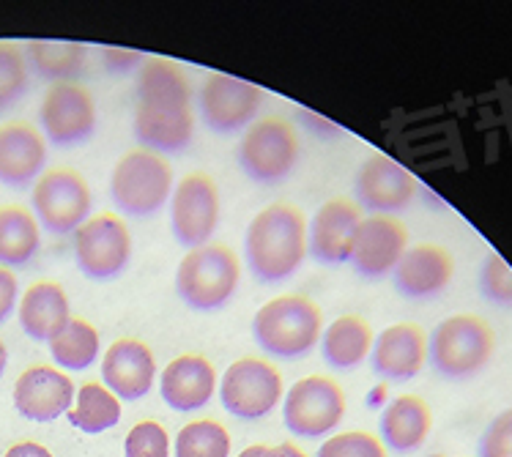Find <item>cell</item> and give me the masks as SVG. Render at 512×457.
<instances>
[{
  "mask_svg": "<svg viewBox=\"0 0 512 457\" xmlns=\"http://www.w3.org/2000/svg\"><path fill=\"white\" fill-rule=\"evenodd\" d=\"M137 102H187L192 104V88L187 74L176 63L154 58L137 74Z\"/></svg>",
  "mask_w": 512,
  "mask_h": 457,
  "instance_id": "obj_30",
  "label": "cell"
},
{
  "mask_svg": "<svg viewBox=\"0 0 512 457\" xmlns=\"http://www.w3.org/2000/svg\"><path fill=\"white\" fill-rule=\"evenodd\" d=\"M477 457H512V408H504L488 422L477 444Z\"/></svg>",
  "mask_w": 512,
  "mask_h": 457,
  "instance_id": "obj_37",
  "label": "cell"
},
{
  "mask_svg": "<svg viewBox=\"0 0 512 457\" xmlns=\"http://www.w3.org/2000/svg\"><path fill=\"white\" fill-rule=\"evenodd\" d=\"M102 58H105V66L113 74H126L129 69H135L137 63L143 61V55H140V52L118 50V47H105Z\"/></svg>",
  "mask_w": 512,
  "mask_h": 457,
  "instance_id": "obj_39",
  "label": "cell"
},
{
  "mask_svg": "<svg viewBox=\"0 0 512 457\" xmlns=\"http://www.w3.org/2000/svg\"><path fill=\"white\" fill-rule=\"evenodd\" d=\"M39 121L53 146H80L96 132V104L83 85L55 83L44 96Z\"/></svg>",
  "mask_w": 512,
  "mask_h": 457,
  "instance_id": "obj_12",
  "label": "cell"
},
{
  "mask_svg": "<svg viewBox=\"0 0 512 457\" xmlns=\"http://www.w3.org/2000/svg\"><path fill=\"white\" fill-rule=\"evenodd\" d=\"M157 378V362L146 343L115 340L102 359V381L118 400L135 403L151 392Z\"/></svg>",
  "mask_w": 512,
  "mask_h": 457,
  "instance_id": "obj_20",
  "label": "cell"
},
{
  "mask_svg": "<svg viewBox=\"0 0 512 457\" xmlns=\"http://www.w3.org/2000/svg\"><path fill=\"white\" fill-rule=\"evenodd\" d=\"M428 362V334L417 323H395L373 340L370 364L381 378L406 384Z\"/></svg>",
  "mask_w": 512,
  "mask_h": 457,
  "instance_id": "obj_17",
  "label": "cell"
},
{
  "mask_svg": "<svg viewBox=\"0 0 512 457\" xmlns=\"http://www.w3.org/2000/svg\"><path fill=\"white\" fill-rule=\"evenodd\" d=\"M6 364H9V351H6V345L0 340V378L6 373Z\"/></svg>",
  "mask_w": 512,
  "mask_h": 457,
  "instance_id": "obj_44",
  "label": "cell"
},
{
  "mask_svg": "<svg viewBox=\"0 0 512 457\" xmlns=\"http://www.w3.org/2000/svg\"><path fill=\"white\" fill-rule=\"evenodd\" d=\"M195 115L187 102H137L135 137L140 146L178 154L192 143Z\"/></svg>",
  "mask_w": 512,
  "mask_h": 457,
  "instance_id": "obj_21",
  "label": "cell"
},
{
  "mask_svg": "<svg viewBox=\"0 0 512 457\" xmlns=\"http://www.w3.org/2000/svg\"><path fill=\"white\" fill-rule=\"evenodd\" d=\"M455 274V260L439 244H414L403 252V258L392 271V280L400 296L425 302L447 291Z\"/></svg>",
  "mask_w": 512,
  "mask_h": 457,
  "instance_id": "obj_18",
  "label": "cell"
},
{
  "mask_svg": "<svg viewBox=\"0 0 512 457\" xmlns=\"http://www.w3.org/2000/svg\"><path fill=\"white\" fill-rule=\"evenodd\" d=\"M345 416L343 389L324 375H307L283 397V422L293 436L321 438Z\"/></svg>",
  "mask_w": 512,
  "mask_h": 457,
  "instance_id": "obj_8",
  "label": "cell"
},
{
  "mask_svg": "<svg viewBox=\"0 0 512 457\" xmlns=\"http://www.w3.org/2000/svg\"><path fill=\"white\" fill-rule=\"evenodd\" d=\"M126 457H170V438L168 430L159 422H137L124 441Z\"/></svg>",
  "mask_w": 512,
  "mask_h": 457,
  "instance_id": "obj_35",
  "label": "cell"
},
{
  "mask_svg": "<svg viewBox=\"0 0 512 457\" xmlns=\"http://www.w3.org/2000/svg\"><path fill=\"white\" fill-rule=\"evenodd\" d=\"M159 392L173 411H198L209 406L217 392L214 364L198 354L176 356L159 378Z\"/></svg>",
  "mask_w": 512,
  "mask_h": 457,
  "instance_id": "obj_22",
  "label": "cell"
},
{
  "mask_svg": "<svg viewBox=\"0 0 512 457\" xmlns=\"http://www.w3.org/2000/svg\"><path fill=\"white\" fill-rule=\"evenodd\" d=\"M20 326L22 332L31 340L50 343L55 334L66 329V323L72 321L69 299L58 282H36L31 285L20 302Z\"/></svg>",
  "mask_w": 512,
  "mask_h": 457,
  "instance_id": "obj_24",
  "label": "cell"
},
{
  "mask_svg": "<svg viewBox=\"0 0 512 457\" xmlns=\"http://www.w3.org/2000/svg\"><path fill=\"white\" fill-rule=\"evenodd\" d=\"M324 315L304 296H277L252 318V337L277 359H304L321 340Z\"/></svg>",
  "mask_w": 512,
  "mask_h": 457,
  "instance_id": "obj_2",
  "label": "cell"
},
{
  "mask_svg": "<svg viewBox=\"0 0 512 457\" xmlns=\"http://www.w3.org/2000/svg\"><path fill=\"white\" fill-rule=\"evenodd\" d=\"M50 354L63 370H85L99 356V332L83 318H72L66 329L50 340Z\"/></svg>",
  "mask_w": 512,
  "mask_h": 457,
  "instance_id": "obj_31",
  "label": "cell"
},
{
  "mask_svg": "<svg viewBox=\"0 0 512 457\" xmlns=\"http://www.w3.org/2000/svg\"><path fill=\"white\" fill-rule=\"evenodd\" d=\"M263 457H307L299 447L293 444H277V447H266V455Z\"/></svg>",
  "mask_w": 512,
  "mask_h": 457,
  "instance_id": "obj_42",
  "label": "cell"
},
{
  "mask_svg": "<svg viewBox=\"0 0 512 457\" xmlns=\"http://www.w3.org/2000/svg\"><path fill=\"white\" fill-rule=\"evenodd\" d=\"M362 214L356 203L335 198L315 211L313 222L307 225V250L324 266H343L351 260L356 230Z\"/></svg>",
  "mask_w": 512,
  "mask_h": 457,
  "instance_id": "obj_16",
  "label": "cell"
},
{
  "mask_svg": "<svg viewBox=\"0 0 512 457\" xmlns=\"http://www.w3.org/2000/svg\"><path fill=\"white\" fill-rule=\"evenodd\" d=\"M228 430L214 419H198L181 427L176 436V457H228Z\"/></svg>",
  "mask_w": 512,
  "mask_h": 457,
  "instance_id": "obj_32",
  "label": "cell"
},
{
  "mask_svg": "<svg viewBox=\"0 0 512 457\" xmlns=\"http://www.w3.org/2000/svg\"><path fill=\"white\" fill-rule=\"evenodd\" d=\"M373 351V329L359 315H343L329 323L321 340V354L335 370H354Z\"/></svg>",
  "mask_w": 512,
  "mask_h": 457,
  "instance_id": "obj_26",
  "label": "cell"
},
{
  "mask_svg": "<svg viewBox=\"0 0 512 457\" xmlns=\"http://www.w3.org/2000/svg\"><path fill=\"white\" fill-rule=\"evenodd\" d=\"M17 296H20V285L14 271L0 266V323L9 318L14 307H17Z\"/></svg>",
  "mask_w": 512,
  "mask_h": 457,
  "instance_id": "obj_38",
  "label": "cell"
},
{
  "mask_svg": "<svg viewBox=\"0 0 512 457\" xmlns=\"http://www.w3.org/2000/svg\"><path fill=\"white\" fill-rule=\"evenodd\" d=\"M33 211L44 230L55 236H69L88 222L91 214V189L85 178L74 170H50L44 173L31 195Z\"/></svg>",
  "mask_w": 512,
  "mask_h": 457,
  "instance_id": "obj_10",
  "label": "cell"
},
{
  "mask_svg": "<svg viewBox=\"0 0 512 457\" xmlns=\"http://www.w3.org/2000/svg\"><path fill=\"white\" fill-rule=\"evenodd\" d=\"M307 255V222L299 208L272 203L247 228L244 258L252 277L261 282H283L302 269Z\"/></svg>",
  "mask_w": 512,
  "mask_h": 457,
  "instance_id": "obj_1",
  "label": "cell"
},
{
  "mask_svg": "<svg viewBox=\"0 0 512 457\" xmlns=\"http://www.w3.org/2000/svg\"><path fill=\"white\" fill-rule=\"evenodd\" d=\"M220 400L241 422H258L283 400V375L263 359H239L222 375Z\"/></svg>",
  "mask_w": 512,
  "mask_h": 457,
  "instance_id": "obj_7",
  "label": "cell"
},
{
  "mask_svg": "<svg viewBox=\"0 0 512 457\" xmlns=\"http://www.w3.org/2000/svg\"><path fill=\"white\" fill-rule=\"evenodd\" d=\"M493 329L480 315H450L430 332L428 362L447 381H466L482 373L491 362Z\"/></svg>",
  "mask_w": 512,
  "mask_h": 457,
  "instance_id": "obj_3",
  "label": "cell"
},
{
  "mask_svg": "<svg viewBox=\"0 0 512 457\" xmlns=\"http://www.w3.org/2000/svg\"><path fill=\"white\" fill-rule=\"evenodd\" d=\"M480 293L496 307L512 310V269L510 263L491 252L480 266Z\"/></svg>",
  "mask_w": 512,
  "mask_h": 457,
  "instance_id": "obj_34",
  "label": "cell"
},
{
  "mask_svg": "<svg viewBox=\"0 0 512 457\" xmlns=\"http://www.w3.org/2000/svg\"><path fill=\"white\" fill-rule=\"evenodd\" d=\"M315 457H387V447L373 433L351 430L324 441Z\"/></svg>",
  "mask_w": 512,
  "mask_h": 457,
  "instance_id": "obj_36",
  "label": "cell"
},
{
  "mask_svg": "<svg viewBox=\"0 0 512 457\" xmlns=\"http://www.w3.org/2000/svg\"><path fill=\"white\" fill-rule=\"evenodd\" d=\"M296 115H299V121H302L310 132H315L318 137H326V140H332V137H337L343 129L337 124H332L329 118H321V115H315L313 110H304V107H299L296 110Z\"/></svg>",
  "mask_w": 512,
  "mask_h": 457,
  "instance_id": "obj_40",
  "label": "cell"
},
{
  "mask_svg": "<svg viewBox=\"0 0 512 457\" xmlns=\"http://www.w3.org/2000/svg\"><path fill=\"white\" fill-rule=\"evenodd\" d=\"M239 260L228 247L206 244L189 250L176 269V291L195 312L222 310L239 288Z\"/></svg>",
  "mask_w": 512,
  "mask_h": 457,
  "instance_id": "obj_4",
  "label": "cell"
},
{
  "mask_svg": "<svg viewBox=\"0 0 512 457\" xmlns=\"http://www.w3.org/2000/svg\"><path fill=\"white\" fill-rule=\"evenodd\" d=\"M47 162L44 137L28 124L0 126V184L28 187L33 184Z\"/></svg>",
  "mask_w": 512,
  "mask_h": 457,
  "instance_id": "obj_23",
  "label": "cell"
},
{
  "mask_svg": "<svg viewBox=\"0 0 512 457\" xmlns=\"http://www.w3.org/2000/svg\"><path fill=\"white\" fill-rule=\"evenodd\" d=\"M6 457H53V452L36 441H22V444H14V447L6 452Z\"/></svg>",
  "mask_w": 512,
  "mask_h": 457,
  "instance_id": "obj_41",
  "label": "cell"
},
{
  "mask_svg": "<svg viewBox=\"0 0 512 457\" xmlns=\"http://www.w3.org/2000/svg\"><path fill=\"white\" fill-rule=\"evenodd\" d=\"M220 222V192L214 178L203 173L181 178L170 195V228L181 247H206Z\"/></svg>",
  "mask_w": 512,
  "mask_h": 457,
  "instance_id": "obj_11",
  "label": "cell"
},
{
  "mask_svg": "<svg viewBox=\"0 0 512 457\" xmlns=\"http://www.w3.org/2000/svg\"><path fill=\"white\" fill-rule=\"evenodd\" d=\"M433 430V414L428 403L417 395L395 397L381 414V438L392 452L408 455L428 441Z\"/></svg>",
  "mask_w": 512,
  "mask_h": 457,
  "instance_id": "obj_25",
  "label": "cell"
},
{
  "mask_svg": "<svg viewBox=\"0 0 512 457\" xmlns=\"http://www.w3.org/2000/svg\"><path fill=\"white\" fill-rule=\"evenodd\" d=\"M132 258V236L124 219L99 214L74 230V260L91 280H113L124 274Z\"/></svg>",
  "mask_w": 512,
  "mask_h": 457,
  "instance_id": "obj_9",
  "label": "cell"
},
{
  "mask_svg": "<svg viewBox=\"0 0 512 457\" xmlns=\"http://www.w3.org/2000/svg\"><path fill=\"white\" fill-rule=\"evenodd\" d=\"M198 102L203 124L220 135H230L255 121L263 94L258 85L244 83L228 74H211L203 80Z\"/></svg>",
  "mask_w": 512,
  "mask_h": 457,
  "instance_id": "obj_13",
  "label": "cell"
},
{
  "mask_svg": "<svg viewBox=\"0 0 512 457\" xmlns=\"http://www.w3.org/2000/svg\"><path fill=\"white\" fill-rule=\"evenodd\" d=\"M299 162V137L283 118H263L244 132L239 143V165L255 184L277 187L291 176Z\"/></svg>",
  "mask_w": 512,
  "mask_h": 457,
  "instance_id": "obj_6",
  "label": "cell"
},
{
  "mask_svg": "<svg viewBox=\"0 0 512 457\" xmlns=\"http://www.w3.org/2000/svg\"><path fill=\"white\" fill-rule=\"evenodd\" d=\"M110 195L126 217H151L173 195V167L146 148L129 151L113 167Z\"/></svg>",
  "mask_w": 512,
  "mask_h": 457,
  "instance_id": "obj_5",
  "label": "cell"
},
{
  "mask_svg": "<svg viewBox=\"0 0 512 457\" xmlns=\"http://www.w3.org/2000/svg\"><path fill=\"white\" fill-rule=\"evenodd\" d=\"M42 236L39 222L31 211L20 206L0 208V266L3 269H22L39 252Z\"/></svg>",
  "mask_w": 512,
  "mask_h": 457,
  "instance_id": "obj_27",
  "label": "cell"
},
{
  "mask_svg": "<svg viewBox=\"0 0 512 457\" xmlns=\"http://www.w3.org/2000/svg\"><path fill=\"white\" fill-rule=\"evenodd\" d=\"M69 422L88 436L105 433L121 422V400L102 384H85L74 395V408L69 411Z\"/></svg>",
  "mask_w": 512,
  "mask_h": 457,
  "instance_id": "obj_28",
  "label": "cell"
},
{
  "mask_svg": "<svg viewBox=\"0 0 512 457\" xmlns=\"http://www.w3.org/2000/svg\"><path fill=\"white\" fill-rule=\"evenodd\" d=\"M28 58L20 47L0 42V113L9 110L11 104L20 102L28 91Z\"/></svg>",
  "mask_w": 512,
  "mask_h": 457,
  "instance_id": "obj_33",
  "label": "cell"
},
{
  "mask_svg": "<svg viewBox=\"0 0 512 457\" xmlns=\"http://www.w3.org/2000/svg\"><path fill=\"white\" fill-rule=\"evenodd\" d=\"M74 384L61 370L36 364L17 378L14 386V406L31 422H55L58 416L69 414L74 403Z\"/></svg>",
  "mask_w": 512,
  "mask_h": 457,
  "instance_id": "obj_19",
  "label": "cell"
},
{
  "mask_svg": "<svg viewBox=\"0 0 512 457\" xmlns=\"http://www.w3.org/2000/svg\"><path fill=\"white\" fill-rule=\"evenodd\" d=\"M408 250V230L403 222L384 214H373L359 222L354 250H351V269L365 280H381L395 271V266Z\"/></svg>",
  "mask_w": 512,
  "mask_h": 457,
  "instance_id": "obj_15",
  "label": "cell"
},
{
  "mask_svg": "<svg viewBox=\"0 0 512 457\" xmlns=\"http://www.w3.org/2000/svg\"><path fill=\"white\" fill-rule=\"evenodd\" d=\"M417 189V178L387 156L365 159L354 178L356 203L384 217H392L411 206V200L417 198Z\"/></svg>",
  "mask_w": 512,
  "mask_h": 457,
  "instance_id": "obj_14",
  "label": "cell"
},
{
  "mask_svg": "<svg viewBox=\"0 0 512 457\" xmlns=\"http://www.w3.org/2000/svg\"><path fill=\"white\" fill-rule=\"evenodd\" d=\"M28 61L44 80L72 83L85 66V47L74 42H28Z\"/></svg>",
  "mask_w": 512,
  "mask_h": 457,
  "instance_id": "obj_29",
  "label": "cell"
},
{
  "mask_svg": "<svg viewBox=\"0 0 512 457\" xmlns=\"http://www.w3.org/2000/svg\"><path fill=\"white\" fill-rule=\"evenodd\" d=\"M263 455H266V444H252V447H247L236 457H263Z\"/></svg>",
  "mask_w": 512,
  "mask_h": 457,
  "instance_id": "obj_43",
  "label": "cell"
}]
</instances>
